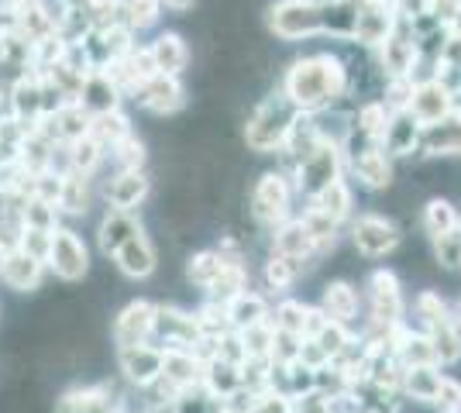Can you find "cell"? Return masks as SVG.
Instances as JSON below:
<instances>
[{
  "label": "cell",
  "instance_id": "1",
  "mask_svg": "<svg viewBox=\"0 0 461 413\" xmlns=\"http://www.w3.org/2000/svg\"><path fill=\"white\" fill-rule=\"evenodd\" d=\"M348 90V69L338 56H307V59H296L286 69L283 79V94L293 100V107L300 114H317L330 107L334 100H341Z\"/></svg>",
  "mask_w": 461,
  "mask_h": 413
},
{
  "label": "cell",
  "instance_id": "2",
  "mask_svg": "<svg viewBox=\"0 0 461 413\" xmlns=\"http://www.w3.org/2000/svg\"><path fill=\"white\" fill-rule=\"evenodd\" d=\"M296 107L293 100L279 90V94H269L266 100L255 103V111L249 114V124H245V145L258 156H269V152H279L283 138H286L289 124L296 121Z\"/></svg>",
  "mask_w": 461,
  "mask_h": 413
},
{
  "label": "cell",
  "instance_id": "3",
  "mask_svg": "<svg viewBox=\"0 0 461 413\" xmlns=\"http://www.w3.org/2000/svg\"><path fill=\"white\" fill-rule=\"evenodd\" d=\"M269 28L272 35L283 41L324 35V0H279V4H272Z\"/></svg>",
  "mask_w": 461,
  "mask_h": 413
},
{
  "label": "cell",
  "instance_id": "4",
  "mask_svg": "<svg viewBox=\"0 0 461 413\" xmlns=\"http://www.w3.org/2000/svg\"><path fill=\"white\" fill-rule=\"evenodd\" d=\"M45 265L62 279V283H79L83 275L90 273V252L83 245V238L69 228H56L52 231V245H49V256Z\"/></svg>",
  "mask_w": 461,
  "mask_h": 413
},
{
  "label": "cell",
  "instance_id": "5",
  "mask_svg": "<svg viewBox=\"0 0 461 413\" xmlns=\"http://www.w3.org/2000/svg\"><path fill=\"white\" fill-rule=\"evenodd\" d=\"M334 179H341V145L324 138V141L296 166V186H300V193L313 197V193L324 190L327 183H334Z\"/></svg>",
  "mask_w": 461,
  "mask_h": 413
},
{
  "label": "cell",
  "instance_id": "6",
  "mask_svg": "<svg viewBox=\"0 0 461 413\" xmlns=\"http://www.w3.org/2000/svg\"><path fill=\"white\" fill-rule=\"evenodd\" d=\"M289 200H293L289 179L283 173H262V179L255 183V193H251V217L258 224L276 228L289 217Z\"/></svg>",
  "mask_w": 461,
  "mask_h": 413
},
{
  "label": "cell",
  "instance_id": "7",
  "mask_svg": "<svg viewBox=\"0 0 461 413\" xmlns=\"http://www.w3.org/2000/svg\"><path fill=\"white\" fill-rule=\"evenodd\" d=\"M152 337H158V348H193L203 345V328L193 314L173 310V307H155V328Z\"/></svg>",
  "mask_w": 461,
  "mask_h": 413
},
{
  "label": "cell",
  "instance_id": "8",
  "mask_svg": "<svg viewBox=\"0 0 461 413\" xmlns=\"http://www.w3.org/2000/svg\"><path fill=\"white\" fill-rule=\"evenodd\" d=\"M131 94H135V103H141L145 111H152V114H176L183 103H186V94H183V86H179V79L169 76V73H155V76L141 79L138 86H131Z\"/></svg>",
  "mask_w": 461,
  "mask_h": 413
},
{
  "label": "cell",
  "instance_id": "9",
  "mask_svg": "<svg viewBox=\"0 0 461 413\" xmlns=\"http://www.w3.org/2000/svg\"><path fill=\"white\" fill-rule=\"evenodd\" d=\"M351 241H355V248L368 258L389 256V252L400 245V228L379 214H366L351 224Z\"/></svg>",
  "mask_w": 461,
  "mask_h": 413
},
{
  "label": "cell",
  "instance_id": "10",
  "mask_svg": "<svg viewBox=\"0 0 461 413\" xmlns=\"http://www.w3.org/2000/svg\"><path fill=\"white\" fill-rule=\"evenodd\" d=\"M372 286V320L379 328H396L400 317H403V290H400V279L389 273V269H379L368 279Z\"/></svg>",
  "mask_w": 461,
  "mask_h": 413
},
{
  "label": "cell",
  "instance_id": "11",
  "mask_svg": "<svg viewBox=\"0 0 461 413\" xmlns=\"http://www.w3.org/2000/svg\"><path fill=\"white\" fill-rule=\"evenodd\" d=\"M393 24H396V7L393 4H385V0H362L351 39L358 41V45H368V49L383 45L393 35Z\"/></svg>",
  "mask_w": 461,
  "mask_h": 413
},
{
  "label": "cell",
  "instance_id": "12",
  "mask_svg": "<svg viewBox=\"0 0 461 413\" xmlns=\"http://www.w3.org/2000/svg\"><path fill=\"white\" fill-rule=\"evenodd\" d=\"M152 328H155V303H149V300L128 303V307L117 314L114 328H111L114 348H131V345L149 341V337H152Z\"/></svg>",
  "mask_w": 461,
  "mask_h": 413
},
{
  "label": "cell",
  "instance_id": "13",
  "mask_svg": "<svg viewBox=\"0 0 461 413\" xmlns=\"http://www.w3.org/2000/svg\"><path fill=\"white\" fill-rule=\"evenodd\" d=\"M45 275V262L28 256L24 248H7L0 252V279L14 290V293H35Z\"/></svg>",
  "mask_w": 461,
  "mask_h": 413
},
{
  "label": "cell",
  "instance_id": "14",
  "mask_svg": "<svg viewBox=\"0 0 461 413\" xmlns=\"http://www.w3.org/2000/svg\"><path fill=\"white\" fill-rule=\"evenodd\" d=\"M117 362H121V373L128 375V382H135L138 390H145L152 379L162 375V348L158 345H131V348H117Z\"/></svg>",
  "mask_w": 461,
  "mask_h": 413
},
{
  "label": "cell",
  "instance_id": "15",
  "mask_svg": "<svg viewBox=\"0 0 461 413\" xmlns=\"http://www.w3.org/2000/svg\"><path fill=\"white\" fill-rule=\"evenodd\" d=\"M420 124H434L451 114V90L444 86L441 79H423L420 86H413V97L406 107Z\"/></svg>",
  "mask_w": 461,
  "mask_h": 413
},
{
  "label": "cell",
  "instance_id": "16",
  "mask_svg": "<svg viewBox=\"0 0 461 413\" xmlns=\"http://www.w3.org/2000/svg\"><path fill=\"white\" fill-rule=\"evenodd\" d=\"M152 193V179L145 176L141 169H124V173H117L111 183H107V203L114 207V211H138L145 197Z\"/></svg>",
  "mask_w": 461,
  "mask_h": 413
},
{
  "label": "cell",
  "instance_id": "17",
  "mask_svg": "<svg viewBox=\"0 0 461 413\" xmlns=\"http://www.w3.org/2000/svg\"><path fill=\"white\" fill-rule=\"evenodd\" d=\"M200 386L217 400H230L238 390H245V365H234L228 358H203V379Z\"/></svg>",
  "mask_w": 461,
  "mask_h": 413
},
{
  "label": "cell",
  "instance_id": "18",
  "mask_svg": "<svg viewBox=\"0 0 461 413\" xmlns=\"http://www.w3.org/2000/svg\"><path fill=\"white\" fill-rule=\"evenodd\" d=\"M351 173L362 179L368 190H385L393 183V162H389L383 141L368 145L362 152H351Z\"/></svg>",
  "mask_w": 461,
  "mask_h": 413
},
{
  "label": "cell",
  "instance_id": "19",
  "mask_svg": "<svg viewBox=\"0 0 461 413\" xmlns=\"http://www.w3.org/2000/svg\"><path fill=\"white\" fill-rule=\"evenodd\" d=\"M114 386L100 382V386H77L69 393L59 396L56 413H114Z\"/></svg>",
  "mask_w": 461,
  "mask_h": 413
},
{
  "label": "cell",
  "instance_id": "20",
  "mask_svg": "<svg viewBox=\"0 0 461 413\" xmlns=\"http://www.w3.org/2000/svg\"><path fill=\"white\" fill-rule=\"evenodd\" d=\"M114 262H117V269L124 275H131V279H145V275H152L155 265H158L152 241L145 238V231H138V235L128 238L114 252Z\"/></svg>",
  "mask_w": 461,
  "mask_h": 413
},
{
  "label": "cell",
  "instance_id": "21",
  "mask_svg": "<svg viewBox=\"0 0 461 413\" xmlns=\"http://www.w3.org/2000/svg\"><path fill=\"white\" fill-rule=\"evenodd\" d=\"M420 148L427 156H461V114H447L434 124H423Z\"/></svg>",
  "mask_w": 461,
  "mask_h": 413
},
{
  "label": "cell",
  "instance_id": "22",
  "mask_svg": "<svg viewBox=\"0 0 461 413\" xmlns=\"http://www.w3.org/2000/svg\"><path fill=\"white\" fill-rule=\"evenodd\" d=\"M420 128L423 124L410 111H393L383 131V148L389 156H410L413 148H420Z\"/></svg>",
  "mask_w": 461,
  "mask_h": 413
},
{
  "label": "cell",
  "instance_id": "23",
  "mask_svg": "<svg viewBox=\"0 0 461 413\" xmlns=\"http://www.w3.org/2000/svg\"><path fill=\"white\" fill-rule=\"evenodd\" d=\"M117 83L111 79L107 69H90L83 76V86H79V103L90 111V114H104V111H114L117 107Z\"/></svg>",
  "mask_w": 461,
  "mask_h": 413
},
{
  "label": "cell",
  "instance_id": "24",
  "mask_svg": "<svg viewBox=\"0 0 461 413\" xmlns=\"http://www.w3.org/2000/svg\"><path fill=\"white\" fill-rule=\"evenodd\" d=\"M324 131L317 128V121L310 118V114H296V121L289 124V131H286V138H283V145H279V152L286 158H293L296 166L303 162V158L324 141Z\"/></svg>",
  "mask_w": 461,
  "mask_h": 413
},
{
  "label": "cell",
  "instance_id": "25",
  "mask_svg": "<svg viewBox=\"0 0 461 413\" xmlns=\"http://www.w3.org/2000/svg\"><path fill=\"white\" fill-rule=\"evenodd\" d=\"M162 375H169L176 386L190 390L203 379V358L193 348H162Z\"/></svg>",
  "mask_w": 461,
  "mask_h": 413
},
{
  "label": "cell",
  "instance_id": "26",
  "mask_svg": "<svg viewBox=\"0 0 461 413\" xmlns=\"http://www.w3.org/2000/svg\"><path fill=\"white\" fill-rule=\"evenodd\" d=\"M272 248L279 252V256H293V258H310L317 252V241L313 235L307 231V224L296 217V220H283V224H276L272 228Z\"/></svg>",
  "mask_w": 461,
  "mask_h": 413
},
{
  "label": "cell",
  "instance_id": "27",
  "mask_svg": "<svg viewBox=\"0 0 461 413\" xmlns=\"http://www.w3.org/2000/svg\"><path fill=\"white\" fill-rule=\"evenodd\" d=\"M141 231V224H138V217L131 211H107L104 220H100V228H96V241H100V252L104 256H114L117 248L128 241L131 235Z\"/></svg>",
  "mask_w": 461,
  "mask_h": 413
},
{
  "label": "cell",
  "instance_id": "28",
  "mask_svg": "<svg viewBox=\"0 0 461 413\" xmlns=\"http://www.w3.org/2000/svg\"><path fill=\"white\" fill-rule=\"evenodd\" d=\"M149 52H152V59H155V69H158V73H169V76H179V73L186 69V62H190V45L179 39L176 31L158 35V39L149 45Z\"/></svg>",
  "mask_w": 461,
  "mask_h": 413
},
{
  "label": "cell",
  "instance_id": "29",
  "mask_svg": "<svg viewBox=\"0 0 461 413\" xmlns=\"http://www.w3.org/2000/svg\"><path fill=\"white\" fill-rule=\"evenodd\" d=\"M427 337L434 345V355H438V365H455L461 358V328L458 320L447 314L434 324H427Z\"/></svg>",
  "mask_w": 461,
  "mask_h": 413
},
{
  "label": "cell",
  "instance_id": "30",
  "mask_svg": "<svg viewBox=\"0 0 461 413\" xmlns=\"http://www.w3.org/2000/svg\"><path fill=\"white\" fill-rule=\"evenodd\" d=\"M379 49H383V69L389 76H413V62L420 56L417 41H410L406 35H396V31H393Z\"/></svg>",
  "mask_w": 461,
  "mask_h": 413
},
{
  "label": "cell",
  "instance_id": "31",
  "mask_svg": "<svg viewBox=\"0 0 461 413\" xmlns=\"http://www.w3.org/2000/svg\"><path fill=\"white\" fill-rule=\"evenodd\" d=\"M330 320H341V324H351L358 317V290L338 279V283H327L324 286V307H321Z\"/></svg>",
  "mask_w": 461,
  "mask_h": 413
},
{
  "label": "cell",
  "instance_id": "32",
  "mask_svg": "<svg viewBox=\"0 0 461 413\" xmlns=\"http://www.w3.org/2000/svg\"><path fill=\"white\" fill-rule=\"evenodd\" d=\"M400 386L410 400L417 403H434L438 386H441V369L438 365H410L400 373Z\"/></svg>",
  "mask_w": 461,
  "mask_h": 413
},
{
  "label": "cell",
  "instance_id": "33",
  "mask_svg": "<svg viewBox=\"0 0 461 413\" xmlns=\"http://www.w3.org/2000/svg\"><path fill=\"white\" fill-rule=\"evenodd\" d=\"M224 317H228V328H234V331H245L249 324L266 320V300H262L258 293L241 290V293L230 296L228 303H224Z\"/></svg>",
  "mask_w": 461,
  "mask_h": 413
},
{
  "label": "cell",
  "instance_id": "34",
  "mask_svg": "<svg viewBox=\"0 0 461 413\" xmlns=\"http://www.w3.org/2000/svg\"><path fill=\"white\" fill-rule=\"evenodd\" d=\"M313 207L317 211H324L330 220H345L348 214H351V190H348V183L345 179H334V183H327L321 193H313Z\"/></svg>",
  "mask_w": 461,
  "mask_h": 413
},
{
  "label": "cell",
  "instance_id": "35",
  "mask_svg": "<svg viewBox=\"0 0 461 413\" xmlns=\"http://www.w3.org/2000/svg\"><path fill=\"white\" fill-rule=\"evenodd\" d=\"M90 135H94L104 148H114L121 138L131 135V124H128V118L114 107V111H104V114H94V118H90Z\"/></svg>",
  "mask_w": 461,
  "mask_h": 413
},
{
  "label": "cell",
  "instance_id": "36",
  "mask_svg": "<svg viewBox=\"0 0 461 413\" xmlns=\"http://www.w3.org/2000/svg\"><path fill=\"white\" fill-rule=\"evenodd\" d=\"M300 275H303V258L272 252V258L266 262V286H269V290H276V293L289 290V286H293Z\"/></svg>",
  "mask_w": 461,
  "mask_h": 413
},
{
  "label": "cell",
  "instance_id": "37",
  "mask_svg": "<svg viewBox=\"0 0 461 413\" xmlns=\"http://www.w3.org/2000/svg\"><path fill=\"white\" fill-rule=\"evenodd\" d=\"M458 224H461V217L451 200H444V197L427 200V207H423V231H427V235L430 238L447 235V231L458 228Z\"/></svg>",
  "mask_w": 461,
  "mask_h": 413
},
{
  "label": "cell",
  "instance_id": "38",
  "mask_svg": "<svg viewBox=\"0 0 461 413\" xmlns=\"http://www.w3.org/2000/svg\"><path fill=\"white\" fill-rule=\"evenodd\" d=\"M100 162H104V145L94 135H83L77 141H69V173L90 176Z\"/></svg>",
  "mask_w": 461,
  "mask_h": 413
},
{
  "label": "cell",
  "instance_id": "39",
  "mask_svg": "<svg viewBox=\"0 0 461 413\" xmlns=\"http://www.w3.org/2000/svg\"><path fill=\"white\" fill-rule=\"evenodd\" d=\"M245 286H249V273H245V265H241V262H228V265L221 269V275L207 286V296H211L213 303H228L230 296H238Z\"/></svg>",
  "mask_w": 461,
  "mask_h": 413
},
{
  "label": "cell",
  "instance_id": "40",
  "mask_svg": "<svg viewBox=\"0 0 461 413\" xmlns=\"http://www.w3.org/2000/svg\"><path fill=\"white\" fill-rule=\"evenodd\" d=\"M224 265H228V258L221 256V252H196V256H190V262H186V279H190L193 286L207 290L213 279L221 275Z\"/></svg>",
  "mask_w": 461,
  "mask_h": 413
},
{
  "label": "cell",
  "instance_id": "41",
  "mask_svg": "<svg viewBox=\"0 0 461 413\" xmlns=\"http://www.w3.org/2000/svg\"><path fill=\"white\" fill-rule=\"evenodd\" d=\"M238 335H241V341H245L249 358L269 362L272 345H276V324H272L269 317H266V320H258V324H249V328H245V331H238Z\"/></svg>",
  "mask_w": 461,
  "mask_h": 413
},
{
  "label": "cell",
  "instance_id": "42",
  "mask_svg": "<svg viewBox=\"0 0 461 413\" xmlns=\"http://www.w3.org/2000/svg\"><path fill=\"white\" fill-rule=\"evenodd\" d=\"M21 224L24 228H41V231H56L59 228V207L49 200L28 193V200L21 203Z\"/></svg>",
  "mask_w": 461,
  "mask_h": 413
},
{
  "label": "cell",
  "instance_id": "43",
  "mask_svg": "<svg viewBox=\"0 0 461 413\" xmlns=\"http://www.w3.org/2000/svg\"><path fill=\"white\" fill-rule=\"evenodd\" d=\"M59 211H66V214H86V176H79V173H66L62 176Z\"/></svg>",
  "mask_w": 461,
  "mask_h": 413
},
{
  "label": "cell",
  "instance_id": "44",
  "mask_svg": "<svg viewBox=\"0 0 461 413\" xmlns=\"http://www.w3.org/2000/svg\"><path fill=\"white\" fill-rule=\"evenodd\" d=\"M307 310L310 307L296 303V300H283L279 310H276V320H272L276 331H286V335L303 337V331H307Z\"/></svg>",
  "mask_w": 461,
  "mask_h": 413
},
{
  "label": "cell",
  "instance_id": "45",
  "mask_svg": "<svg viewBox=\"0 0 461 413\" xmlns=\"http://www.w3.org/2000/svg\"><path fill=\"white\" fill-rule=\"evenodd\" d=\"M111 158H114L117 173H124V169H141L149 152H145V141H138L135 135H128L111 148Z\"/></svg>",
  "mask_w": 461,
  "mask_h": 413
},
{
  "label": "cell",
  "instance_id": "46",
  "mask_svg": "<svg viewBox=\"0 0 461 413\" xmlns=\"http://www.w3.org/2000/svg\"><path fill=\"white\" fill-rule=\"evenodd\" d=\"M313 341H317V345H321V348L330 355V362H334V358H338V355H341L348 345H351V335L345 331V324H341V320H330V317H327L324 328L313 335Z\"/></svg>",
  "mask_w": 461,
  "mask_h": 413
},
{
  "label": "cell",
  "instance_id": "47",
  "mask_svg": "<svg viewBox=\"0 0 461 413\" xmlns=\"http://www.w3.org/2000/svg\"><path fill=\"white\" fill-rule=\"evenodd\" d=\"M434 256H438V265H444V269H461V224L451 228L447 235L434 238Z\"/></svg>",
  "mask_w": 461,
  "mask_h": 413
},
{
  "label": "cell",
  "instance_id": "48",
  "mask_svg": "<svg viewBox=\"0 0 461 413\" xmlns=\"http://www.w3.org/2000/svg\"><path fill=\"white\" fill-rule=\"evenodd\" d=\"M249 413H293V396H286L283 390H262L251 396Z\"/></svg>",
  "mask_w": 461,
  "mask_h": 413
},
{
  "label": "cell",
  "instance_id": "49",
  "mask_svg": "<svg viewBox=\"0 0 461 413\" xmlns=\"http://www.w3.org/2000/svg\"><path fill=\"white\" fill-rule=\"evenodd\" d=\"M410 97H413V76H389L385 97H383L385 107H389V111H406V107H410Z\"/></svg>",
  "mask_w": 461,
  "mask_h": 413
},
{
  "label": "cell",
  "instance_id": "50",
  "mask_svg": "<svg viewBox=\"0 0 461 413\" xmlns=\"http://www.w3.org/2000/svg\"><path fill=\"white\" fill-rule=\"evenodd\" d=\"M49 245H52V231H41V228H21V241L18 248H24L28 256H35L45 262L49 256Z\"/></svg>",
  "mask_w": 461,
  "mask_h": 413
},
{
  "label": "cell",
  "instance_id": "51",
  "mask_svg": "<svg viewBox=\"0 0 461 413\" xmlns=\"http://www.w3.org/2000/svg\"><path fill=\"white\" fill-rule=\"evenodd\" d=\"M124 14H128V28H149L158 18V4L155 0H128Z\"/></svg>",
  "mask_w": 461,
  "mask_h": 413
},
{
  "label": "cell",
  "instance_id": "52",
  "mask_svg": "<svg viewBox=\"0 0 461 413\" xmlns=\"http://www.w3.org/2000/svg\"><path fill=\"white\" fill-rule=\"evenodd\" d=\"M434 407H438L441 413H461V382L458 379L441 375V386H438V396H434Z\"/></svg>",
  "mask_w": 461,
  "mask_h": 413
},
{
  "label": "cell",
  "instance_id": "53",
  "mask_svg": "<svg viewBox=\"0 0 461 413\" xmlns=\"http://www.w3.org/2000/svg\"><path fill=\"white\" fill-rule=\"evenodd\" d=\"M417 317H420L423 328H427V324H434V320H441V317H447V307H444V300H441L438 293L423 290V293L417 296Z\"/></svg>",
  "mask_w": 461,
  "mask_h": 413
},
{
  "label": "cell",
  "instance_id": "54",
  "mask_svg": "<svg viewBox=\"0 0 461 413\" xmlns=\"http://www.w3.org/2000/svg\"><path fill=\"white\" fill-rule=\"evenodd\" d=\"M427 14L434 21L451 24V21H458V14H461V0H427Z\"/></svg>",
  "mask_w": 461,
  "mask_h": 413
},
{
  "label": "cell",
  "instance_id": "55",
  "mask_svg": "<svg viewBox=\"0 0 461 413\" xmlns=\"http://www.w3.org/2000/svg\"><path fill=\"white\" fill-rule=\"evenodd\" d=\"M162 4H166V7H173V11H179V14L193 7V0H162Z\"/></svg>",
  "mask_w": 461,
  "mask_h": 413
},
{
  "label": "cell",
  "instance_id": "56",
  "mask_svg": "<svg viewBox=\"0 0 461 413\" xmlns=\"http://www.w3.org/2000/svg\"><path fill=\"white\" fill-rule=\"evenodd\" d=\"M11 4H14L18 11H28V7H39L41 0H11Z\"/></svg>",
  "mask_w": 461,
  "mask_h": 413
},
{
  "label": "cell",
  "instance_id": "57",
  "mask_svg": "<svg viewBox=\"0 0 461 413\" xmlns=\"http://www.w3.org/2000/svg\"><path fill=\"white\" fill-rule=\"evenodd\" d=\"M455 320H458V328H461V303H458V317H455Z\"/></svg>",
  "mask_w": 461,
  "mask_h": 413
},
{
  "label": "cell",
  "instance_id": "58",
  "mask_svg": "<svg viewBox=\"0 0 461 413\" xmlns=\"http://www.w3.org/2000/svg\"><path fill=\"white\" fill-rule=\"evenodd\" d=\"M152 413H158V410H152Z\"/></svg>",
  "mask_w": 461,
  "mask_h": 413
}]
</instances>
